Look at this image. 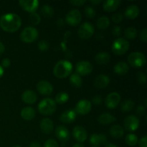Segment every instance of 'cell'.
Listing matches in <instances>:
<instances>
[{"label": "cell", "instance_id": "obj_1", "mask_svg": "<svg viewBox=\"0 0 147 147\" xmlns=\"http://www.w3.org/2000/svg\"><path fill=\"white\" fill-rule=\"evenodd\" d=\"M22 20L20 16L14 13L4 14L0 18V27L7 32H14L20 28Z\"/></svg>", "mask_w": 147, "mask_h": 147}, {"label": "cell", "instance_id": "obj_2", "mask_svg": "<svg viewBox=\"0 0 147 147\" xmlns=\"http://www.w3.org/2000/svg\"><path fill=\"white\" fill-rule=\"evenodd\" d=\"M73 65L70 61L61 60L57 62L53 68V73L57 78H65L72 74Z\"/></svg>", "mask_w": 147, "mask_h": 147}, {"label": "cell", "instance_id": "obj_3", "mask_svg": "<svg viewBox=\"0 0 147 147\" xmlns=\"http://www.w3.org/2000/svg\"><path fill=\"white\" fill-rule=\"evenodd\" d=\"M56 103L53 99L47 98L40 102L37 109L39 112L44 116H50L53 114L56 111Z\"/></svg>", "mask_w": 147, "mask_h": 147}, {"label": "cell", "instance_id": "obj_4", "mask_svg": "<svg viewBox=\"0 0 147 147\" xmlns=\"http://www.w3.org/2000/svg\"><path fill=\"white\" fill-rule=\"evenodd\" d=\"M112 51L117 55H124L129 49V42L123 37H119L115 40L112 44Z\"/></svg>", "mask_w": 147, "mask_h": 147}, {"label": "cell", "instance_id": "obj_5", "mask_svg": "<svg viewBox=\"0 0 147 147\" xmlns=\"http://www.w3.org/2000/svg\"><path fill=\"white\" fill-rule=\"evenodd\" d=\"M128 63L132 67L139 68L146 64V56L139 52H134L128 56Z\"/></svg>", "mask_w": 147, "mask_h": 147}, {"label": "cell", "instance_id": "obj_6", "mask_svg": "<svg viewBox=\"0 0 147 147\" xmlns=\"http://www.w3.org/2000/svg\"><path fill=\"white\" fill-rule=\"evenodd\" d=\"M39 33L37 29L33 27H25L22 31L20 38L22 41L25 43H31L38 38Z\"/></svg>", "mask_w": 147, "mask_h": 147}, {"label": "cell", "instance_id": "obj_7", "mask_svg": "<svg viewBox=\"0 0 147 147\" xmlns=\"http://www.w3.org/2000/svg\"><path fill=\"white\" fill-rule=\"evenodd\" d=\"M94 27L90 22H84L80 26L78 31L79 37L83 40H88L94 34Z\"/></svg>", "mask_w": 147, "mask_h": 147}, {"label": "cell", "instance_id": "obj_8", "mask_svg": "<svg viewBox=\"0 0 147 147\" xmlns=\"http://www.w3.org/2000/svg\"><path fill=\"white\" fill-rule=\"evenodd\" d=\"M76 73L80 76H86L93 71V65L88 61H80L76 65Z\"/></svg>", "mask_w": 147, "mask_h": 147}, {"label": "cell", "instance_id": "obj_9", "mask_svg": "<svg viewBox=\"0 0 147 147\" xmlns=\"http://www.w3.org/2000/svg\"><path fill=\"white\" fill-rule=\"evenodd\" d=\"M65 20L71 26H77L82 20V14L78 9H72L66 14Z\"/></svg>", "mask_w": 147, "mask_h": 147}, {"label": "cell", "instance_id": "obj_10", "mask_svg": "<svg viewBox=\"0 0 147 147\" xmlns=\"http://www.w3.org/2000/svg\"><path fill=\"white\" fill-rule=\"evenodd\" d=\"M123 124H124L125 129L128 131L134 132L138 129L140 122H139V119L136 116L131 115L124 119Z\"/></svg>", "mask_w": 147, "mask_h": 147}, {"label": "cell", "instance_id": "obj_11", "mask_svg": "<svg viewBox=\"0 0 147 147\" xmlns=\"http://www.w3.org/2000/svg\"><path fill=\"white\" fill-rule=\"evenodd\" d=\"M121 101V96L117 92L111 93L105 99V105L109 109H113L117 107Z\"/></svg>", "mask_w": 147, "mask_h": 147}, {"label": "cell", "instance_id": "obj_12", "mask_svg": "<svg viewBox=\"0 0 147 147\" xmlns=\"http://www.w3.org/2000/svg\"><path fill=\"white\" fill-rule=\"evenodd\" d=\"M92 104L89 100H80L77 103L76 106V109L75 111L76 113L83 116L86 115L91 111Z\"/></svg>", "mask_w": 147, "mask_h": 147}, {"label": "cell", "instance_id": "obj_13", "mask_svg": "<svg viewBox=\"0 0 147 147\" xmlns=\"http://www.w3.org/2000/svg\"><path fill=\"white\" fill-rule=\"evenodd\" d=\"M19 4L24 11H28L31 14L37 9L40 2L37 0H24L19 1Z\"/></svg>", "mask_w": 147, "mask_h": 147}, {"label": "cell", "instance_id": "obj_14", "mask_svg": "<svg viewBox=\"0 0 147 147\" xmlns=\"http://www.w3.org/2000/svg\"><path fill=\"white\" fill-rule=\"evenodd\" d=\"M37 90L43 96H49L53 91V87L50 83L46 80H40L37 84Z\"/></svg>", "mask_w": 147, "mask_h": 147}, {"label": "cell", "instance_id": "obj_15", "mask_svg": "<svg viewBox=\"0 0 147 147\" xmlns=\"http://www.w3.org/2000/svg\"><path fill=\"white\" fill-rule=\"evenodd\" d=\"M73 136L78 143H83L87 139V131L80 126H77L73 129Z\"/></svg>", "mask_w": 147, "mask_h": 147}, {"label": "cell", "instance_id": "obj_16", "mask_svg": "<svg viewBox=\"0 0 147 147\" xmlns=\"http://www.w3.org/2000/svg\"><path fill=\"white\" fill-rule=\"evenodd\" d=\"M55 135L62 142H65L70 139L69 130L64 126H59L55 129Z\"/></svg>", "mask_w": 147, "mask_h": 147}, {"label": "cell", "instance_id": "obj_17", "mask_svg": "<svg viewBox=\"0 0 147 147\" xmlns=\"http://www.w3.org/2000/svg\"><path fill=\"white\" fill-rule=\"evenodd\" d=\"M89 142L93 146L98 147L100 145L106 144L107 143V137L103 134H93L90 136Z\"/></svg>", "mask_w": 147, "mask_h": 147}, {"label": "cell", "instance_id": "obj_18", "mask_svg": "<svg viewBox=\"0 0 147 147\" xmlns=\"http://www.w3.org/2000/svg\"><path fill=\"white\" fill-rule=\"evenodd\" d=\"M77 113L73 109L66 110L63 112L60 116V119L64 123H71L76 120Z\"/></svg>", "mask_w": 147, "mask_h": 147}, {"label": "cell", "instance_id": "obj_19", "mask_svg": "<svg viewBox=\"0 0 147 147\" xmlns=\"http://www.w3.org/2000/svg\"><path fill=\"white\" fill-rule=\"evenodd\" d=\"M22 99L27 104L32 105L34 104L37 101V96L35 92H34L33 90H27L23 92L22 95Z\"/></svg>", "mask_w": 147, "mask_h": 147}, {"label": "cell", "instance_id": "obj_20", "mask_svg": "<svg viewBox=\"0 0 147 147\" xmlns=\"http://www.w3.org/2000/svg\"><path fill=\"white\" fill-rule=\"evenodd\" d=\"M109 83H110V78L109 76H106V75H99L97 77L95 78L94 80V86H96L97 88L103 89L109 86Z\"/></svg>", "mask_w": 147, "mask_h": 147}, {"label": "cell", "instance_id": "obj_21", "mask_svg": "<svg viewBox=\"0 0 147 147\" xmlns=\"http://www.w3.org/2000/svg\"><path fill=\"white\" fill-rule=\"evenodd\" d=\"M139 8L135 4H131L127 7L125 10L124 15L126 19L129 20H134L139 16Z\"/></svg>", "mask_w": 147, "mask_h": 147}, {"label": "cell", "instance_id": "obj_22", "mask_svg": "<svg viewBox=\"0 0 147 147\" xmlns=\"http://www.w3.org/2000/svg\"><path fill=\"white\" fill-rule=\"evenodd\" d=\"M40 129L43 133L46 134H50L53 131L54 129V125L51 119L48 118L43 119L40 122Z\"/></svg>", "mask_w": 147, "mask_h": 147}, {"label": "cell", "instance_id": "obj_23", "mask_svg": "<svg viewBox=\"0 0 147 147\" xmlns=\"http://www.w3.org/2000/svg\"><path fill=\"white\" fill-rule=\"evenodd\" d=\"M121 3L120 0H106L103 4V9L108 12L114 11L119 8Z\"/></svg>", "mask_w": 147, "mask_h": 147}, {"label": "cell", "instance_id": "obj_24", "mask_svg": "<svg viewBox=\"0 0 147 147\" xmlns=\"http://www.w3.org/2000/svg\"><path fill=\"white\" fill-rule=\"evenodd\" d=\"M109 133L114 139H120L124 134V129L120 125H113L110 128Z\"/></svg>", "mask_w": 147, "mask_h": 147}, {"label": "cell", "instance_id": "obj_25", "mask_svg": "<svg viewBox=\"0 0 147 147\" xmlns=\"http://www.w3.org/2000/svg\"><path fill=\"white\" fill-rule=\"evenodd\" d=\"M129 66L125 62H119L114 66V72L119 76H124L129 72Z\"/></svg>", "mask_w": 147, "mask_h": 147}, {"label": "cell", "instance_id": "obj_26", "mask_svg": "<svg viewBox=\"0 0 147 147\" xmlns=\"http://www.w3.org/2000/svg\"><path fill=\"white\" fill-rule=\"evenodd\" d=\"M111 60L110 55L106 52H101L98 53L95 57V61L98 65H106Z\"/></svg>", "mask_w": 147, "mask_h": 147}, {"label": "cell", "instance_id": "obj_27", "mask_svg": "<svg viewBox=\"0 0 147 147\" xmlns=\"http://www.w3.org/2000/svg\"><path fill=\"white\" fill-rule=\"evenodd\" d=\"M36 112L34 109L32 107H24L21 111V116L24 120L31 121L34 118Z\"/></svg>", "mask_w": 147, "mask_h": 147}, {"label": "cell", "instance_id": "obj_28", "mask_svg": "<svg viewBox=\"0 0 147 147\" xmlns=\"http://www.w3.org/2000/svg\"><path fill=\"white\" fill-rule=\"evenodd\" d=\"M116 121V118L112 116L109 113H104L100 115L98 117L99 123L102 125H108L110 123L115 122Z\"/></svg>", "mask_w": 147, "mask_h": 147}, {"label": "cell", "instance_id": "obj_29", "mask_svg": "<svg viewBox=\"0 0 147 147\" xmlns=\"http://www.w3.org/2000/svg\"><path fill=\"white\" fill-rule=\"evenodd\" d=\"M109 25H110V20L106 16L99 17L96 22V26L99 30H106L109 27Z\"/></svg>", "mask_w": 147, "mask_h": 147}, {"label": "cell", "instance_id": "obj_30", "mask_svg": "<svg viewBox=\"0 0 147 147\" xmlns=\"http://www.w3.org/2000/svg\"><path fill=\"white\" fill-rule=\"evenodd\" d=\"M70 83L73 87L80 88L83 85V80L81 76H79L77 73H73L70 76Z\"/></svg>", "mask_w": 147, "mask_h": 147}, {"label": "cell", "instance_id": "obj_31", "mask_svg": "<svg viewBox=\"0 0 147 147\" xmlns=\"http://www.w3.org/2000/svg\"><path fill=\"white\" fill-rule=\"evenodd\" d=\"M134 106V102L133 100L127 99L122 102L121 105V109L122 112L127 113V112H130L131 111L133 110Z\"/></svg>", "mask_w": 147, "mask_h": 147}, {"label": "cell", "instance_id": "obj_32", "mask_svg": "<svg viewBox=\"0 0 147 147\" xmlns=\"http://www.w3.org/2000/svg\"><path fill=\"white\" fill-rule=\"evenodd\" d=\"M41 13L46 18H50L55 14L54 9L48 4H45L41 8Z\"/></svg>", "mask_w": 147, "mask_h": 147}, {"label": "cell", "instance_id": "obj_33", "mask_svg": "<svg viewBox=\"0 0 147 147\" xmlns=\"http://www.w3.org/2000/svg\"><path fill=\"white\" fill-rule=\"evenodd\" d=\"M69 99V95L65 92H60L57 94L55 97V103H58V104H64L66 102L68 101Z\"/></svg>", "mask_w": 147, "mask_h": 147}, {"label": "cell", "instance_id": "obj_34", "mask_svg": "<svg viewBox=\"0 0 147 147\" xmlns=\"http://www.w3.org/2000/svg\"><path fill=\"white\" fill-rule=\"evenodd\" d=\"M138 140L139 139H138L137 136L134 134H129L126 136V139H125V142H126V144L130 146H136L138 143Z\"/></svg>", "mask_w": 147, "mask_h": 147}, {"label": "cell", "instance_id": "obj_35", "mask_svg": "<svg viewBox=\"0 0 147 147\" xmlns=\"http://www.w3.org/2000/svg\"><path fill=\"white\" fill-rule=\"evenodd\" d=\"M125 37L128 39H134L137 37L138 32L135 27H128L124 31Z\"/></svg>", "mask_w": 147, "mask_h": 147}, {"label": "cell", "instance_id": "obj_36", "mask_svg": "<svg viewBox=\"0 0 147 147\" xmlns=\"http://www.w3.org/2000/svg\"><path fill=\"white\" fill-rule=\"evenodd\" d=\"M30 22L33 24V25H37L40 23L41 22V17H40V14H37V13L34 12L31 13L30 14Z\"/></svg>", "mask_w": 147, "mask_h": 147}, {"label": "cell", "instance_id": "obj_37", "mask_svg": "<svg viewBox=\"0 0 147 147\" xmlns=\"http://www.w3.org/2000/svg\"><path fill=\"white\" fill-rule=\"evenodd\" d=\"M85 14H86V17L89 19H93L96 16V10L90 6H86L85 8Z\"/></svg>", "mask_w": 147, "mask_h": 147}, {"label": "cell", "instance_id": "obj_38", "mask_svg": "<svg viewBox=\"0 0 147 147\" xmlns=\"http://www.w3.org/2000/svg\"><path fill=\"white\" fill-rule=\"evenodd\" d=\"M136 79L141 84H145L146 83V75L143 72H138L136 74Z\"/></svg>", "mask_w": 147, "mask_h": 147}, {"label": "cell", "instance_id": "obj_39", "mask_svg": "<svg viewBox=\"0 0 147 147\" xmlns=\"http://www.w3.org/2000/svg\"><path fill=\"white\" fill-rule=\"evenodd\" d=\"M37 47L40 51L45 52L49 49V44L46 40H41L40 42H39Z\"/></svg>", "mask_w": 147, "mask_h": 147}, {"label": "cell", "instance_id": "obj_40", "mask_svg": "<svg viewBox=\"0 0 147 147\" xmlns=\"http://www.w3.org/2000/svg\"><path fill=\"white\" fill-rule=\"evenodd\" d=\"M123 19V15L121 13H116V14H113L111 17V20L115 24H119L121 22H122Z\"/></svg>", "mask_w": 147, "mask_h": 147}, {"label": "cell", "instance_id": "obj_41", "mask_svg": "<svg viewBox=\"0 0 147 147\" xmlns=\"http://www.w3.org/2000/svg\"><path fill=\"white\" fill-rule=\"evenodd\" d=\"M44 147H59V145L54 139H48L45 143Z\"/></svg>", "mask_w": 147, "mask_h": 147}, {"label": "cell", "instance_id": "obj_42", "mask_svg": "<svg viewBox=\"0 0 147 147\" xmlns=\"http://www.w3.org/2000/svg\"><path fill=\"white\" fill-rule=\"evenodd\" d=\"M136 113L139 116H144L146 113V107H144L143 105H139L136 108Z\"/></svg>", "mask_w": 147, "mask_h": 147}, {"label": "cell", "instance_id": "obj_43", "mask_svg": "<svg viewBox=\"0 0 147 147\" xmlns=\"http://www.w3.org/2000/svg\"><path fill=\"white\" fill-rule=\"evenodd\" d=\"M112 33L114 36H120L121 34V27L120 26L115 25L112 29Z\"/></svg>", "mask_w": 147, "mask_h": 147}, {"label": "cell", "instance_id": "obj_44", "mask_svg": "<svg viewBox=\"0 0 147 147\" xmlns=\"http://www.w3.org/2000/svg\"><path fill=\"white\" fill-rule=\"evenodd\" d=\"M140 39L144 42H147V29L144 28L140 32Z\"/></svg>", "mask_w": 147, "mask_h": 147}, {"label": "cell", "instance_id": "obj_45", "mask_svg": "<svg viewBox=\"0 0 147 147\" xmlns=\"http://www.w3.org/2000/svg\"><path fill=\"white\" fill-rule=\"evenodd\" d=\"M102 101H103V99L100 96H95L92 98V102L96 106H99V105L101 104Z\"/></svg>", "mask_w": 147, "mask_h": 147}, {"label": "cell", "instance_id": "obj_46", "mask_svg": "<svg viewBox=\"0 0 147 147\" xmlns=\"http://www.w3.org/2000/svg\"><path fill=\"white\" fill-rule=\"evenodd\" d=\"M138 144H139V147H147V136H144L138 140Z\"/></svg>", "mask_w": 147, "mask_h": 147}, {"label": "cell", "instance_id": "obj_47", "mask_svg": "<svg viewBox=\"0 0 147 147\" xmlns=\"http://www.w3.org/2000/svg\"><path fill=\"white\" fill-rule=\"evenodd\" d=\"M70 3L76 7H81L86 3V0H71L70 1Z\"/></svg>", "mask_w": 147, "mask_h": 147}, {"label": "cell", "instance_id": "obj_48", "mask_svg": "<svg viewBox=\"0 0 147 147\" xmlns=\"http://www.w3.org/2000/svg\"><path fill=\"white\" fill-rule=\"evenodd\" d=\"M11 65V61L9 58H4L1 60V67H8Z\"/></svg>", "mask_w": 147, "mask_h": 147}, {"label": "cell", "instance_id": "obj_49", "mask_svg": "<svg viewBox=\"0 0 147 147\" xmlns=\"http://www.w3.org/2000/svg\"><path fill=\"white\" fill-rule=\"evenodd\" d=\"M4 50H5V47H4V45L3 44L2 42H0V55L3 54L4 52Z\"/></svg>", "mask_w": 147, "mask_h": 147}, {"label": "cell", "instance_id": "obj_50", "mask_svg": "<svg viewBox=\"0 0 147 147\" xmlns=\"http://www.w3.org/2000/svg\"><path fill=\"white\" fill-rule=\"evenodd\" d=\"M30 147H41L40 144L37 142H33L30 144Z\"/></svg>", "mask_w": 147, "mask_h": 147}, {"label": "cell", "instance_id": "obj_51", "mask_svg": "<svg viewBox=\"0 0 147 147\" xmlns=\"http://www.w3.org/2000/svg\"><path fill=\"white\" fill-rule=\"evenodd\" d=\"M90 2L93 4H98L101 2V0H92V1H90Z\"/></svg>", "mask_w": 147, "mask_h": 147}, {"label": "cell", "instance_id": "obj_52", "mask_svg": "<svg viewBox=\"0 0 147 147\" xmlns=\"http://www.w3.org/2000/svg\"><path fill=\"white\" fill-rule=\"evenodd\" d=\"M73 147H85V146L82 143H78H78L75 144L73 146Z\"/></svg>", "mask_w": 147, "mask_h": 147}, {"label": "cell", "instance_id": "obj_53", "mask_svg": "<svg viewBox=\"0 0 147 147\" xmlns=\"http://www.w3.org/2000/svg\"><path fill=\"white\" fill-rule=\"evenodd\" d=\"M4 68H3L2 67H1V65H0V78H1L3 76V75H4Z\"/></svg>", "mask_w": 147, "mask_h": 147}, {"label": "cell", "instance_id": "obj_54", "mask_svg": "<svg viewBox=\"0 0 147 147\" xmlns=\"http://www.w3.org/2000/svg\"><path fill=\"white\" fill-rule=\"evenodd\" d=\"M105 147H119V146L113 144H106V146H105Z\"/></svg>", "mask_w": 147, "mask_h": 147}, {"label": "cell", "instance_id": "obj_55", "mask_svg": "<svg viewBox=\"0 0 147 147\" xmlns=\"http://www.w3.org/2000/svg\"><path fill=\"white\" fill-rule=\"evenodd\" d=\"M13 147H21L20 146H13Z\"/></svg>", "mask_w": 147, "mask_h": 147}, {"label": "cell", "instance_id": "obj_56", "mask_svg": "<svg viewBox=\"0 0 147 147\" xmlns=\"http://www.w3.org/2000/svg\"><path fill=\"white\" fill-rule=\"evenodd\" d=\"M92 147H96V146H92Z\"/></svg>", "mask_w": 147, "mask_h": 147}]
</instances>
